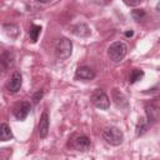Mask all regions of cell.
<instances>
[{
    "label": "cell",
    "mask_w": 160,
    "mask_h": 160,
    "mask_svg": "<svg viewBox=\"0 0 160 160\" xmlns=\"http://www.w3.org/2000/svg\"><path fill=\"white\" fill-rule=\"evenodd\" d=\"M40 32H41V26H40V25H35V24H32V25L30 26V30H29V38H30L31 42H36V41H38V38H39Z\"/></svg>",
    "instance_id": "cell-17"
},
{
    "label": "cell",
    "mask_w": 160,
    "mask_h": 160,
    "mask_svg": "<svg viewBox=\"0 0 160 160\" xmlns=\"http://www.w3.org/2000/svg\"><path fill=\"white\" fill-rule=\"evenodd\" d=\"M145 114H146V119L150 124L156 122L160 118V105L154 101L146 102L145 104Z\"/></svg>",
    "instance_id": "cell-5"
},
{
    "label": "cell",
    "mask_w": 160,
    "mask_h": 160,
    "mask_svg": "<svg viewBox=\"0 0 160 160\" xmlns=\"http://www.w3.org/2000/svg\"><path fill=\"white\" fill-rule=\"evenodd\" d=\"M131 16L135 21H141L146 16V12H145L144 9H135V10L131 11Z\"/></svg>",
    "instance_id": "cell-19"
},
{
    "label": "cell",
    "mask_w": 160,
    "mask_h": 160,
    "mask_svg": "<svg viewBox=\"0 0 160 160\" xmlns=\"http://www.w3.org/2000/svg\"><path fill=\"white\" fill-rule=\"evenodd\" d=\"M91 1L96 5H99V6H106V5L112 2V0H91Z\"/></svg>",
    "instance_id": "cell-21"
},
{
    "label": "cell",
    "mask_w": 160,
    "mask_h": 160,
    "mask_svg": "<svg viewBox=\"0 0 160 160\" xmlns=\"http://www.w3.org/2000/svg\"><path fill=\"white\" fill-rule=\"evenodd\" d=\"M71 32L76 36H80V38H84V36H89L90 35V28L86 25V24H76L71 28Z\"/></svg>",
    "instance_id": "cell-13"
},
{
    "label": "cell",
    "mask_w": 160,
    "mask_h": 160,
    "mask_svg": "<svg viewBox=\"0 0 160 160\" xmlns=\"http://www.w3.org/2000/svg\"><path fill=\"white\" fill-rule=\"evenodd\" d=\"M49 115L46 111H44L40 116V120H39V125H38V131H39V136L41 139L46 138L48 136V132H49Z\"/></svg>",
    "instance_id": "cell-8"
},
{
    "label": "cell",
    "mask_w": 160,
    "mask_h": 160,
    "mask_svg": "<svg viewBox=\"0 0 160 160\" xmlns=\"http://www.w3.org/2000/svg\"><path fill=\"white\" fill-rule=\"evenodd\" d=\"M90 100L91 102L98 108V109H101V110H106L109 109L110 106V100H109V96L106 95V92L101 89H96L92 91L91 96H90Z\"/></svg>",
    "instance_id": "cell-4"
},
{
    "label": "cell",
    "mask_w": 160,
    "mask_h": 160,
    "mask_svg": "<svg viewBox=\"0 0 160 160\" xmlns=\"http://www.w3.org/2000/svg\"><path fill=\"white\" fill-rule=\"evenodd\" d=\"M21 85H22V76H21V74H20L19 71H15V72L11 75L10 80L8 81L6 89H8V91H10V92H18V91L20 90Z\"/></svg>",
    "instance_id": "cell-6"
},
{
    "label": "cell",
    "mask_w": 160,
    "mask_h": 160,
    "mask_svg": "<svg viewBox=\"0 0 160 160\" xmlns=\"http://www.w3.org/2000/svg\"><path fill=\"white\" fill-rule=\"evenodd\" d=\"M112 100H114V102H115V105H116L118 108H120V109L128 108V100H126V98H125L124 94H122L120 90H118V89H114V90H112Z\"/></svg>",
    "instance_id": "cell-12"
},
{
    "label": "cell",
    "mask_w": 160,
    "mask_h": 160,
    "mask_svg": "<svg viewBox=\"0 0 160 160\" xmlns=\"http://www.w3.org/2000/svg\"><path fill=\"white\" fill-rule=\"evenodd\" d=\"M149 125H150V122L148 121V119L144 118V116H141V118L139 119L138 124H136V129H135V134H136V136H141V135H144V134L148 131Z\"/></svg>",
    "instance_id": "cell-14"
},
{
    "label": "cell",
    "mask_w": 160,
    "mask_h": 160,
    "mask_svg": "<svg viewBox=\"0 0 160 160\" xmlns=\"http://www.w3.org/2000/svg\"><path fill=\"white\" fill-rule=\"evenodd\" d=\"M39 2H42V4H45V2H49V1H51V0H38Z\"/></svg>",
    "instance_id": "cell-25"
},
{
    "label": "cell",
    "mask_w": 160,
    "mask_h": 160,
    "mask_svg": "<svg viewBox=\"0 0 160 160\" xmlns=\"http://www.w3.org/2000/svg\"><path fill=\"white\" fill-rule=\"evenodd\" d=\"M95 75V71L89 66H79L75 71V78L80 80H92Z\"/></svg>",
    "instance_id": "cell-9"
},
{
    "label": "cell",
    "mask_w": 160,
    "mask_h": 160,
    "mask_svg": "<svg viewBox=\"0 0 160 160\" xmlns=\"http://www.w3.org/2000/svg\"><path fill=\"white\" fill-rule=\"evenodd\" d=\"M2 29H4V31H5V34L9 36V38H11V39H16L18 36H19V28L15 25V24H4L2 25Z\"/></svg>",
    "instance_id": "cell-15"
},
{
    "label": "cell",
    "mask_w": 160,
    "mask_h": 160,
    "mask_svg": "<svg viewBox=\"0 0 160 160\" xmlns=\"http://www.w3.org/2000/svg\"><path fill=\"white\" fill-rule=\"evenodd\" d=\"M156 11L160 14V1H159V2H158V5H156Z\"/></svg>",
    "instance_id": "cell-24"
},
{
    "label": "cell",
    "mask_w": 160,
    "mask_h": 160,
    "mask_svg": "<svg viewBox=\"0 0 160 160\" xmlns=\"http://www.w3.org/2000/svg\"><path fill=\"white\" fill-rule=\"evenodd\" d=\"M122 1H124L125 5H128V6H138V5L141 4L142 0H122Z\"/></svg>",
    "instance_id": "cell-22"
},
{
    "label": "cell",
    "mask_w": 160,
    "mask_h": 160,
    "mask_svg": "<svg viewBox=\"0 0 160 160\" xmlns=\"http://www.w3.org/2000/svg\"><path fill=\"white\" fill-rule=\"evenodd\" d=\"M128 52V46L122 41H115L112 42L108 49V55L112 62H120Z\"/></svg>",
    "instance_id": "cell-2"
},
{
    "label": "cell",
    "mask_w": 160,
    "mask_h": 160,
    "mask_svg": "<svg viewBox=\"0 0 160 160\" xmlns=\"http://www.w3.org/2000/svg\"><path fill=\"white\" fill-rule=\"evenodd\" d=\"M144 76V71L142 70H140V69H134L131 72H130V75H129V82L130 84H135L138 80H140L141 78Z\"/></svg>",
    "instance_id": "cell-18"
},
{
    "label": "cell",
    "mask_w": 160,
    "mask_h": 160,
    "mask_svg": "<svg viewBox=\"0 0 160 160\" xmlns=\"http://www.w3.org/2000/svg\"><path fill=\"white\" fill-rule=\"evenodd\" d=\"M74 148L78 151H86L90 148V139L85 135H80L74 140Z\"/></svg>",
    "instance_id": "cell-11"
},
{
    "label": "cell",
    "mask_w": 160,
    "mask_h": 160,
    "mask_svg": "<svg viewBox=\"0 0 160 160\" xmlns=\"http://www.w3.org/2000/svg\"><path fill=\"white\" fill-rule=\"evenodd\" d=\"M55 55L59 59H68L72 52V42L68 38H61L55 44Z\"/></svg>",
    "instance_id": "cell-3"
},
{
    "label": "cell",
    "mask_w": 160,
    "mask_h": 160,
    "mask_svg": "<svg viewBox=\"0 0 160 160\" xmlns=\"http://www.w3.org/2000/svg\"><path fill=\"white\" fill-rule=\"evenodd\" d=\"M14 54L11 51H4L0 56V65H1V70L2 71H6L10 66H12L14 64Z\"/></svg>",
    "instance_id": "cell-10"
},
{
    "label": "cell",
    "mask_w": 160,
    "mask_h": 160,
    "mask_svg": "<svg viewBox=\"0 0 160 160\" xmlns=\"http://www.w3.org/2000/svg\"><path fill=\"white\" fill-rule=\"evenodd\" d=\"M42 96H44V91H42V90H39V91H36V92L32 95L31 100H32V102H34V104H38V102L42 99Z\"/></svg>",
    "instance_id": "cell-20"
},
{
    "label": "cell",
    "mask_w": 160,
    "mask_h": 160,
    "mask_svg": "<svg viewBox=\"0 0 160 160\" xmlns=\"http://www.w3.org/2000/svg\"><path fill=\"white\" fill-rule=\"evenodd\" d=\"M10 139H12L11 129H10V126L6 122H2L0 125V140L1 141H8Z\"/></svg>",
    "instance_id": "cell-16"
},
{
    "label": "cell",
    "mask_w": 160,
    "mask_h": 160,
    "mask_svg": "<svg viewBox=\"0 0 160 160\" xmlns=\"http://www.w3.org/2000/svg\"><path fill=\"white\" fill-rule=\"evenodd\" d=\"M101 136H102V139H104L108 144H110V145H112V146H119V145H121V142H122V140H124V134H122V131H121L120 129H118L116 126L105 128V129L102 130V132H101Z\"/></svg>",
    "instance_id": "cell-1"
},
{
    "label": "cell",
    "mask_w": 160,
    "mask_h": 160,
    "mask_svg": "<svg viewBox=\"0 0 160 160\" xmlns=\"http://www.w3.org/2000/svg\"><path fill=\"white\" fill-rule=\"evenodd\" d=\"M29 112H30V102L28 101H21L14 108V116L20 121L25 120Z\"/></svg>",
    "instance_id": "cell-7"
},
{
    "label": "cell",
    "mask_w": 160,
    "mask_h": 160,
    "mask_svg": "<svg viewBox=\"0 0 160 160\" xmlns=\"http://www.w3.org/2000/svg\"><path fill=\"white\" fill-rule=\"evenodd\" d=\"M132 35H134V31H132V30H130V31H126V32H125V36H128V38H129V36H132Z\"/></svg>",
    "instance_id": "cell-23"
}]
</instances>
